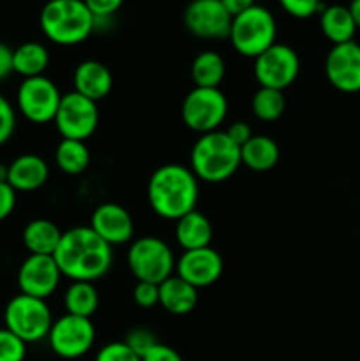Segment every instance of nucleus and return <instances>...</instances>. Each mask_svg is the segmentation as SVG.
<instances>
[{"label": "nucleus", "mask_w": 360, "mask_h": 361, "mask_svg": "<svg viewBox=\"0 0 360 361\" xmlns=\"http://www.w3.org/2000/svg\"><path fill=\"white\" fill-rule=\"evenodd\" d=\"M53 259L59 264L62 277L73 282H94L109 271L113 250L90 226H81L62 233Z\"/></svg>", "instance_id": "nucleus-1"}, {"label": "nucleus", "mask_w": 360, "mask_h": 361, "mask_svg": "<svg viewBox=\"0 0 360 361\" xmlns=\"http://www.w3.org/2000/svg\"><path fill=\"white\" fill-rule=\"evenodd\" d=\"M148 203L162 219L179 221L196 210L200 185L191 168L182 164H164L152 173L147 185Z\"/></svg>", "instance_id": "nucleus-2"}, {"label": "nucleus", "mask_w": 360, "mask_h": 361, "mask_svg": "<svg viewBox=\"0 0 360 361\" xmlns=\"http://www.w3.org/2000/svg\"><path fill=\"white\" fill-rule=\"evenodd\" d=\"M46 39L59 46H76L95 30V18L83 0H52L39 14Z\"/></svg>", "instance_id": "nucleus-3"}, {"label": "nucleus", "mask_w": 360, "mask_h": 361, "mask_svg": "<svg viewBox=\"0 0 360 361\" xmlns=\"http://www.w3.org/2000/svg\"><path fill=\"white\" fill-rule=\"evenodd\" d=\"M240 164V148L224 130L201 134L191 150V171L203 182H224L235 175Z\"/></svg>", "instance_id": "nucleus-4"}, {"label": "nucleus", "mask_w": 360, "mask_h": 361, "mask_svg": "<svg viewBox=\"0 0 360 361\" xmlns=\"http://www.w3.org/2000/svg\"><path fill=\"white\" fill-rule=\"evenodd\" d=\"M275 35H277V25L274 14L267 7L256 4L233 16L228 39L236 53L247 59H256L274 44Z\"/></svg>", "instance_id": "nucleus-5"}, {"label": "nucleus", "mask_w": 360, "mask_h": 361, "mask_svg": "<svg viewBox=\"0 0 360 361\" xmlns=\"http://www.w3.org/2000/svg\"><path fill=\"white\" fill-rule=\"evenodd\" d=\"M53 316L46 300L28 295H16L4 309V328L13 331L25 344L48 338Z\"/></svg>", "instance_id": "nucleus-6"}, {"label": "nucleus", "mask_w": 360, "mask_h": 361, "mask_svg": "<svg viewBox=\"0 0 360 361\" xmlns=\"http://www.w3.org/2000/svg\"><path fill=\"white\" fill-rule=\"evenodd\" d=\"M127 264L140 282L161 284L173 275L176 259L164 240L157 236H141L131 243Z\"/></svg>", "instance_id": "nucleus-7"}, {"label": "nucleus", "mask_w": 360, "mask_h": 361, "mask_svg": "<svg viewBox=\"0 0 360 361\" xmlns=\"http://www.w3.org/2000/svg\"><path fill=\"white\" fill-rule=\"evenodd\" d=\"M226 115L228 101L219 88L194 87L182 102L184 123L200 136L219 130Z\"/></svg>", "instance_id": "nucleus-8"}, {"label": "nucleus", "mask_w": 360, "mask_h": 361, "mask_svg": "<svg viewBox=\"0 0 360 361\" xmlns=\"http://www.w3.org/2000/svg\"><path fill=\"white\" fill-rule=\"evenodd\" d=\"M62 94L46 76L27 78L16 92L18 111L32 123H48L55 120Z\"/></svg>", "instance_id": "nucleus-9"}, {"label": "nucleus", "mask_w": 360, "mask_h": 361, "mask_svg": "<svg viewBox=\"0 0 360 361\" xmlns=\"http://www.w3.org/2000/svg\"><path fill=\"white\" fill-rule=\"evenodd\" d=\"M52 351L64 360H76L87 355L95 342V328L90 317L66 316L53 321L48 334Z\"/></svg>", "instance_id": "nucleus-10"}, {"label": "nucleus", "mask_w": 360, "mask_h": 361, "mask_svg": "<svg viewBox=\"0 0 360 361\" xmlns=\"http://www.w3.org/2000/svg\"><path fill=\"white\" fill-rule=\"evenodd\" d=\"M300 73V59L295 49L282 42H274L254 59V78L263 88L284 90Z\"/></svg>", "instance_id": "nucleus-11"}, {"label": "nucleus", "mask_w": 360, "mask_h": 361, "mask_svg": "<svg viewBox=\"0 0 360 361\" xmlns=\"http://www.w3.org/2000/svg\"><path fill=\"white\" fill-rule=\"evenodd\" d=\"M53 122L62 140H88L95 133L99 123L97 102L83 97L78 92H69L62 95Z\"/></svg>", "instance_id": "nucleus-12"}, {"label": "nucleus", "mask_w": 360, "mask_h": 361, "mask_svg": "<svg viewBox=\"0 0 360 361\" xmlns=\"http://www.w3.org/2000/svg\"><path fill=\"white\" fill-rule=\"evenodd\" d=\"M232 21L221 0H193L184 11L187 32L200 39H228Z\"/></svg>", "instance_id": "nucleus-13"}, {"label": "nucleus", "mask_w": 360, "mask_h": 361, "mask_svg": "<svg viewBox=\"0 0 360 361\" xmlns=\"http://www.w3.org/2000/svg\"><path fill=\"white\" fill-rule=\"evenodd\" d=\"M18 288L21 295L46 300L56 291L62 279L59 264L53 256H34L28 254L27 259L18 268Z\"/></svg>", "instance_id": "nucleus-14"}, {"label": "nucleus", "mask_w": 360, "mask_h": 361, "mask_svg": "<svg viewBox=\"0 0 360 361\" xmlns=\"http://www.w3.org/2000/svg\"><path fill=\"white\" fill-rule=\"evenodd\" d=\"M328 83L339 92H360V44L355 41L332 46L325 60Z\"/></svg>", "instance_id": "nucleus-15"}, {"label": "nucleus", "mask_w": 360, "mask_h": 361, "mask_svg": "<svg viewBox=\"0 0 360 361\" xmlns=\"http://www.w3.org/2000/svg\"><path fill=\"white\" fill-rule=\"evenodd\" d=\"M176 275L196 289L215 284L222 275V257L212 247L184 250L176 259Z\"/></svg>", "instance_id": "nucleus-16"}, {"label": "nucleus", "mask_w": 360, "mask_h": 361, "mask_svg": "<svg viewBox=\"0 0 360 361\" xmlns=\"http://www.w3.org/2000/svg\"><path fill=\"white\" fill-rule=\"evenodd\" d=\"M90 228L108 245H122L131 242L134 235V222L129 212L116 203H104L92 214Z\"/></svg>", "instance_id": "nucleus-17"}, {"label": "nucleus", "mask_w": 360, "mask_h": 361, "mask_svg": "<svg viewBox=\"0 0 360 361\" xmlns=\"http://www.w3.org/2000/svg\"><path fill=\"white\" fill-rule=\"evenodd\" d=\"M49 168L42 157L23 154L7 164V183L16 192H34L48 182Z\"/></svg>", "instance_id": "nucleus-18"}, {"label": "nucleus", "mask_w": 360, "mask_h": 361, "mask_svg": "<svg viewBox=\"0 0 360 361\" xmlns=\"http://www.w3.org/2000/svg\"><path fill=\"white\" fill-rule=\"evenodd\" d=\"M74 92L97 102L108 97L113 88L112 71L97 60H85L74 69Z\"/></svg>", "instance_id": "nucleus-19"}, {"label": "nucleus", "mask_w": 360, "mask_h": 361, "mask_svg": "<svg viewBox=\"0 0 360 361\" xmlns=\"http://www.w3.org/2000/svg\"><path fill=\"white\" fill-rule=\"evenodd\" d=\"M198 303V289L180 279L172 275L159 284V305L173 316H186L193 312Z\"/></svg>", "instance_id": "nucleus-20"}, {"label": "nucleus", "mask_w": 360, "mask_h": 361, "mask_svg": "<svg viewBox=\"0 0 360 361\" xmlns=\"http://www.w3.org/2000/svg\"><path fill=\"white\" fill-rule=\"evenodd\" d=\"M212 235L214 231L210 221L201 212L193 210L176 221L175 238L184 250L210 247Z\"/></svg>", "instance_id": "nucleus-21"}, {"label": "nucleus", "mask_w": 360, "mask_h": 361, "mask_svg": "<svg viewBox=\"0 0 360 361\" xmlns=\"http://www.w3.org/2000/svg\"><path fill=\"white\" fill-rule=\"evenodd\" d=\"M60 240L62 231L48 219H34L23 229V245L34 256H53Z\"/></svg>", "instance_id": "nucleus-22"}, {"label": "nucleus", "mask_w": 360, "mask_h": 361, "mask_svg": "<svg viewBox=\"0 0 360 361\" xmlns=\"http://www.w3.org/2000/svg\"><path fill=\"white\" fill-rule=\"evenodd\" d=\"M320 28L325 37L334 46L353 41L356 32V25L348 6H341V4H334V6H327L321 9Z\"/></svg>", "instance_id": "nucleus-23"}, {"label": "nucleus", "mask_w": 360, "mask_h": 361, "mask_svg": "<svg viewBox=\"0 0 360 361\" xmlns=\"http://www.w3.org/2000/svg\"><path fill=\"white\" fill-rule=\"evenodd\" d=\"M240 162L253 171H270L279 162L277 143L268 136H253L240 147Z\"/></svg>", "instance_id": "nucleus-24"}, {"label": "nucleus", "mask_w": 360, "mask_h": 361, "mask_svg": "<svg viewBox=\"0 0 360 361\" xmlns=\"http://www.w3.org/2000/svg\"><path fill=\"white\" fill-rule=\"evenodd\" d=\"M49 66V53L44 44L37 41H27L13 49V71L23 80L44 76Z\"/></svg>", "instance_id": "nucleus-25"}, {"label": "nucleus", "mask_w": 360, "mask_h": 361, "mask_svg": "<svg viewBox=\"0 0 360 361\" xmlns=\"http://www.w3.org/2000/svg\"><path fill=\"white\" fill-rule=\"evenodd\" d=\"M226 63L217 51H201L196 55L191 66V78L194 85L200 88H219L221 81L224 80Z\"/></svg>", "instance_id": "nucleus-26"}, {"label": "nucleus", "mask_w": 360, "mask_h": 361, "mask_svg": "<svg viewBox=\"0 0 360 361\" xmlns=\"http://www.w3.org/2000/svg\"><path fill=\"white\" fill-rule=\"evenodd\" d=\"M55 162L66 175H81L90 164V152L85 141L62 140L55 150Z\"/></svg>", "instance_id": "nucleus-27"}, {"label": "nucleus", "mask_w": 360, "mask_h": 361, "mask_svg": "<svg viewBox=\"0 0 360 361\" xmlns=\"http://www.w3.org/2000/svg\"><path fill=\"white\" fill-rule=\"evenodd\" d=\"M64 305L67 314L90 317L99 307V293L94 282H73L64 295Z\"/></svg>", "instance_id": "nucleus-28"}, {"label": "nucleus", "mask_w": 360, "mask_h": 361, "mask_svg": "<svg viewBox=\"0 0 360 361\" xmlns=\"http://www.w3.org/2000/svg\"><path fill=\"white\" fill-rule=\"evenodd\" d=\"M254 116L261 122H275L281 118L282 113L286 109V99L281 90H274V88H263L254 94L253 102H251Z\"/></svg>", "instance_id": "nucleus-29"}, {"label": "nucleus", "mask_w": 360, "mask_h": 361, "mask_svg": "<svg viewBox=\"0 0 360 361\" xmlns=\"http://www.w3.org/2000/svg\"><path fill=\"white\" fill-rule=\"evenodd\" d=\"M25 356L27 344L7 328H0V361H25Z\"/></svg>", "instance_id": "nucleus-30"}, {"label": "nucleus", "mask_w": 360, "mask_h": 361, "mask_svg": "<svg viewBox=\"0 0 360 361\" xmlns=\"http://www.w3.org/2000/svg\"><path fill=\"white\" fill-rule=\"evenodd\" d=\"M124 342H126L140 358H143L155 344H159L155 335L152 334L150 330H147V328H134V330H131Z\"/></svg>", "instance_id": "nucleus-31"}, {"label": "nucleus", "mask_w": 360, "mask_h": 361, "mask_svg": "<svg viewBox=\"0 0 360 361\" xmlns=\"http://www.w3.org/2000/svg\"><path fill=\"white\" fill-rule=\"evenodd\" d=\"M16 129V109L6 95L0 94V147L13 137Z\"/></svg>", "instance_id": "nucleus-32"}, {"label": "nucleus", "mask_w": 360, "mask_h": 361, "mask_svg": "<svg viewBox=\"0 0 360 361\" xmlns=\"http://www.w3.org/2000/svg\"><path fill=\"white\" fill-rule=\"evenodd\" d=\"M279 4L289 16L299 18V20L314 16V14L321 13V9H323L321 0H279Z\"/></svg>", "instance_id": "nucleus-33"}, {"label": "nucleus", "mask_w": 360, "mask_h": 361, "mask_svg": "<svg viewBox=\"0 0 360 361\" xmlns=\"http://www.w3.org/2000/svg\"><path fill=\"white\" fill-rule=\"evenodd\" d=\"M95 361H141L126 342H109L99 349Z\"/></svg>", "instance_id": "nucleus-34"}, {"label": "nucleus", "mask_w": 360, "mask_h": 361, "mask_svg": "<svg viewBox=\"0 0 360 361\" xmlns=\"http://www.w3.org/2000/svg\"><path fill=\"white\" fill-rule=\"evenodd\" d=\"M133 300L141 309H152V307L159 305V284L138 281L133 289Z\"/></svg>", "instance_id": "nucleus-35"}, {"label": "nucleus", "mask_w": 360, "mask_h": 361, "mask_svg": "<svg viewBox=\"0 0 360 361\" xmlns=\"http://www.w3.org/2000/svg\"><path fill=\"white\" fill-rule=\"evenodd\" d=\"M83 2L88 7V11L94 14L95 23L109 20L124 6V0H83Z\"/></svg>", "instance_id": "nucleus-36"}, {"label": "nucleus", "mask_w": 360, "mask_h": 361, "mask_svg": "<svg viewBox=\"0 0 360 361\" xmlns=\"http://www.w3.org/2000/svg\"><path fill=\"white\" fill-rule=\"evenodd\" d=\"M16 207V190L7 182H0V222L6 221Z\"/></svg>", "instance_id": "nucleus-37"}, {"label": "nucleus", "mask_w": 360, "mask_h": 361, "mask_svg": "<svg viewBox=\"0 0 360 361\" xmlns=\"http://www.w3.org/2000/svg\"><path fill=\"white\" fill-rule=\"evenodd\" d=\"M141 361H184V358L173 348L159 342L141 358Z\"/></svg>", "instance_id": "nucleus-38"}, {"label": "nucleus", "mask_w": 360, "mask_h": 361, "mask_svg": "<svg viewBox=\"0 0 360 361\" xmlns=\"http://www.w3.org/2000/svg\"><path fill=\"white\" fill-rule=\"evenodd\" d=\"M224 133H226V136H228L229 140H232L239 148L242 147V145H246L247 141L254 136L253 130H251V127H249V123H246V122L232 123V126L228 127V130H224Z\"/></svg>", "instance_id": "nucleus-39"}, {"label": "nucleus", "mask_w": 360, "mask_h": 361, "mask_svg": "<svg viewBox=\"0 0 360 361\" xmlns=\"http://www.w3.org/2000/svg\"><path fill=\"white\" fill-rule=\"evenodd\" d=\"M13 48L0 41V83L13 74Z\"/></svg>", "instance_id": "nucleus-40"}, {"label": "nucleus", "mask_w": 360, "mask_h": 361, "mask_svg": "<svg viewBox=\"0 0 360 361\" xmlns=\"http://www.w3.org/2000/svg\"><path fill=\"white\" fill-rule=\"evenodd\" d=\"M221 2L232 16H236V14L249 9V7L256 6V0H221Z\"/></svg>", "instance_id": "nucleus-41"}, {"label": "nucleus", "mask_w": 360, "mask_h": 361, "mask_svg": "<svg viewBox=\"0 0 360 361\" xmlns=\"http://www.w3.org/2000/svg\"><path fill=\"white\" fill-rule=\"evenodd\" d=\"M349 13H352L353 21H355L356 28H360V0H352L348 6Z\"/></svg>", "instance_id": "nucleus-42"}, {"label": "nucleus", "mask_w": 360, "mask_h": 361, "mask_svg": "<svg viewBox=\"0 0 360 361\" xmlns=\"http://www.w3.org/2000/svg\"><path fill=\"white\" fill-rule=\"evenodd\" d=\"M0 182H7V164L0 162Z\"/></svg>", "instance_id": "nucleus-43"}, {"label": "nucleus", "mask_w": 360, "mask_h": 361, "mask_svg": "<svg viewBox=\"0 0 360 361\" xmlns=\"http://www.w3.org/2000/svg\"><path fill=\"white\" fill-rule=\"evenodd\" d=\"M46 2H52V0H46Z\"/></svg>", "instance_id": "nucleus-44"}]
</instances>
